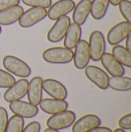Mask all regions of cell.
<instances>
[{"instance_id":"obj_1","label":"cell","mask_w":131,"mask_h":132,"mask_svg":"<svg viewBox=\"0 0 131 132\" xmlns=\"http://www.w3.org/2000/svg\"><path fill=\"white\" fill-rule=\"evenodd\" d=\"M2 63L7 72L20 78H27L32 73L31 67L25 61L13 55H6Z\"/></svg>"},{"instance_id":"obj_2","label":"cell","mask_w":131,"mask_h":132,"mask_svg":"<svg viewBox=\"0 0 131 132\" xmlns=\"http://www.w3.org/2000/svg\"><path fill=\"white\" fill-rule=\"evenodd\" d=\"M43 58L51 64H67L73 60V51L66 47H50L44 51Z\"/></svg>"},{"instance_id":"obj_3","label":"cell","mask_w":131,"mask_h":132,"mask_svg":"<svg viewBox=\"0 0 131 132\" xmlns=\"http://www.w3.org/2000/svg\"><path fill=\"white\" fill-rule=\"evenodd\" d=\"M75 120H76L75 112L66 110L59 113L52 114L46 120V126L55 130H61L72 126Z\"/></svg>"},{"instance_id":"obj_4","label":"cell","mask_w":131,"mask_h":132,"mask_svg":"<svg viewBox=\"0 0 131 132\" xmlns=\"http://www.w3.org/2000/svg\"><path fill=\"white\" fill-rule=\"evenodd\" d=\"M47 15V10L42 7H31L24 11L19 19V25L22 28H30L43 21Z\"/></svg>"},{"instance_id":"obj_5","label":"cell","mask_w":131,"mask_h":132,"mask_svg":"<svg viewBox=\"0 0 131 132\" xmlns=\"http://www.w3.org/2000/svg\"><path fill=\"white\" fill-rule=\"evenodd\" d=\"M90 59L93 61H99L102 55L105 52V39L102 32L94 31L90 36L89 40Z\"/></svg>"},{"instance_id":"obj_6","label":"cell","mask_w":131,"mask_h":132,"mask_svg":"<svg viewBox=\"0 0 131 132\" xmlns=\"http://www.w3.org/2000/svg\"><path fill=\"white\" fill-rule=\"evenodd\" d=\"M131 33V23L124 21L116 24L108 33V43L110 45L120 44Z\"/></svg>"},{"instance_id":"obj_7","label":"cell","mask_w":131,"mask_h":132,"mask_svg":"<svg viewBox=\"0 0 131 132\" xmlns=\"http://www.w3.org/2000/svg\"><path fill=\"white\" fill-rule=\"evenodd\" d=\"M71 24L70 18L67 16L60 17L59 19L55 20L54 25L50 28L47 33V39L50 43H58L64 39L66 31Z\"/></svg>"},{"instance_id":"obj_8","label":"cell","mask_w":131,"mask_h":132,"mask_svg":"<svg viewBox=\"0 0 131 132\" xmlns=\"http://www.w3.org/2000/svg\"><path fill=\"white\" fill-rule=\"evenodd\" d=\"M9 109L14 114L21 116L23 118H33L38 113V105L23 102L21 100L10 102Z\"/></svg>"},{"instance_id":"obj_9","label":"cell","mask_w":131,"mask_h":132,"mask_svg":"<svg viewBox=\"0 0 131 132\" xmlns=\"http://www.w3.org/2000/svg\"><path fill=\"white\" fill-rule=\"evenodd\" d=\"M85 74L88 79L101 90H107L109 88V77L100 67L94 65L87 66L85 67Z\"/></svg>"},{"instance_id":"obj_10","label":"cell","mask_w":131,"mask_h":132,"mask_svg":"<svg viewBox=\"0 0 131 132\" xmlns=\"http://www.w3.org/2000/svg\"><path fill=\"white\" fill-rule=\"evenodd\" d=\"M75 51L73 52L74 65L77 69H84L87 67L90 61V50L87 40L80 39L75 45Z\"/></svg>"},{"instance_id":"obj_11","label":"cell","mask_w":131,"mask_h":132,"mask_svg":"<svg viewBox=\"0 0 131 132\" xmlns=\"http://www.w3.org/2000/svg\"><path fill=\"white\" fill-rule=\"evenodd\" d=\"M43 90L52 99L65 100L68 97V92L65 86L54 79L43 80Z\"/></svg>"},{"instance_id":"obj_12","label":"cell","mask_w":131,"mask_h":132,"mask_svg":"<svg viewBox=\"0 0 131 132\" xmlns=\"http://www.w3.org/2000/svg\"><path fill=\"white\" fill-rule=\"evenodd\" d=\"M75 7V2L73 0H59L55 2L54 4L50 5L48 7L47 15L50 20H57L60 17L66 16L70 12L73 11Z\"/></svg>"},{"instance_id":"obj_13","label":"cell","mask_w":131,"mask_h":132,"mask_svg":"<svg viewBox=\"0 0 131 132\" xmlns=\"http://www.w3.org/2000/svg\"><path fill=\"white\" fill-rule=\"evenodd\" d=\"M29 81L26 78H22L18 80L12 85L10 88L7 89L4 93V100L7 103H10L13 101L23 99L25 96H27V90Z\"/></svg>"},{"instance_id":"obj_14","label":"cell","mask_w":131,"mask_h":132,"mask_svg":"<svg viewBox=\"0 0 131 132\" xmlns=\"http://www.w3.org/2000/svg\"><path fill=\"white\" fill-rule=\"evenodd\" d=\"M101 118L95 114L82 116L72 124V132H88L95 127L101 125Z\"/></svg>"},{"instance_id":"obj_15","label":"cell","mask_w":131,"mask_h":132,"mask_svg":"<svg viewBox=\"0 0 131 132\" xmlns=\"http://www.w3.org/2000/svg\"><path fill=\"white\" fill-rule=\"evenodd\" d=\"M43 78L34 77L28 85L27 97L29 103L35 105H38L39 102L43 100Z\"/></svg>"},{"instance_id":"obj_16","label":"cell","mask_w":131,"mask_h":132,"mask_svg":"<svg viewBox=\"0 0 131 132\" xmlns=\"http://www.w3.org/2000/svg\"><path fill=\"white\" fill-rule=\"evenodd\" d=\"M40 110L48 114H56L61 111L68 110V103L65 100L57 99H44L39 102Z\"/></svg>"},{"instance_id":"obj_17","label":"cell","mask_w":131,"mask_h":132,"mask_svg":"<svg viewBox=\"0 0 131 132\" xmlns=\"http://www.w3.org/2000/svg\"><path fill=\"white\" fill-rule=\"evenodd\" d=\"M102 64L104 67V69L109 72L111 76H122L124 75L125 70L124 66H122L119 62H117L116 59L109 52H104L102 55L101 59Z\"/></svg>"},{"instance_id":"obj_18","label":"cell","mask_w":131,"mask_h":132,"mask_svg":"<svg viewBox=\"0 0 131 132\" xmlns=\"http://www.w3.org/2000/svg\"><path fill=\"white\" fill-rule=\"evenodd\" d=\"M23 12H24V9L20 5L12 6L10 8L0 11V25H3V26L13 25L14 23L19 21Z\"/></svg>"},{"instance_id":"obj_19","label":"cell","mask_w":131,"mask_h":132,"mask_svg":"<svg viewBox=\"0 0 131 132\" xmlns=\"http://www.w3.org/2000/svg\"><path fill=\"white\" fill-rule=\"evenodd\" d=\"M90 9H91V0H80L79 3L75 5L73 9L72 19L74 23L80 26L84 25L90 15Z\"/></svg>"},{"instance_id":"obj_20","label":"cell","mask_w":131,"mask_h":132,"mask_svg":"<svg viewBox=\"0 0 131 132\" xmlns=\"http://www.w3.org/2000/svg\"><path fill=\"white\" fill-rule=\"evenodd\" d=\"M82 37V29L78 24H70L64 36V47L66 48H74L78 42Z\"/></svg>"},{"instance_id":"obj_21","label":"cell","mask_w":131,"mask_h":132,"mask_svg":"<svg viewBox=\"0 0 131 132\" xmlns=\"http://www.w3.org/2000/svg\"><path fill=\"white\" fill-rule=\"evenodd\" d=\"M109 0H91L90 14L95 20L103 19L109 9Z\"/></svg>"},{"instance_id":"obj_22","label":"cell","mask_w":131,"mask_h":132,"mask_svg":"<svg viewBox=\"0 0 131 132\" xmlns=\"http://www.w3.org/2000/svg\"><path fill=\"white\" fill-rule=\"evenodd\" d=\"M109 87L118 92H127L131 90V79L122 76H111L109 80Z\"/></svg>"},{"instance_id":"obj_23","label":"cell","mask_w":131,"mask_h":132,"mask_svg":"<svg viewBox=\"0 0 131 132\" xmlns=\"http://www.w3.org/2000/svg\"><path fill=\"white\" fill-rule=\"evenodd\" d=\"M112 56L114 57L117 62H119L122 66L127 68H131V52L127 50L122 45H113L112 48Z\"/></svg>"},{"instance_id":"obj_24","label":"cell","mask_w":131,"mask_h":132,"mask_svg":"<svg viewBox=\"0 0 131 132\" xmlns=\"http://www.w3.org/2000/svg\"><path fill=\"white\" fill-rule=\"evenodd\" d=\"M24 125H25L24 118L21 116L14 114V116H12V117L8 119L4 132H22L23 128L25 127Z\"/></svg>"},{"instance_id":"obj_25","label":"cell","mask_w":131,"mask_h":132,"mask_svg":"<svg viewBox=\"0 0 131 132\" xmlns=\"http://www.w3.org/2000/svg\"><path fill=\"white\" fill-rule=\"evenodd\" d=\"M15 82L16 80L12 74L0 69V88H10Z\"/></svg>"},{"instance_id":"obj_26","label":"cell","mask_w":131,"mask_h":132,"mask_svg":"<svg viewBox=\"0 0 131 132\" xmlns=\"http://www.w3.org/2000/svg\"><path fill=\"white\" fill-rule=\"evenodd\" d=\"M119 11L123 18L125 19L127 22L131 23V2L128 0H123L121 1L119 4Z\"/></svg>"},{"instance_id":"obj_27","label":"cell","mask_w":131,"mask_h":132,"mask_svg":"<svg viewBox=\"0 0 131 132\" xmlns=\"http://www.w3.org/2000/svg\"><path fill=\"white\" fill-rule=\"evenodd\" d=\"M22 2L30 7H42L45 9L51 5V0H22Z\"/></svg>"},{"instance_id":"obj_28","label":"cell","mask_w":131,"mask_h":132,"mask_svg":"<svg viewBox=\"0 0 131 132\" xmlns=\"http://www.w3.org/2000/svg\"><path fill=\"white\" fill-rule=\"evenodd\" d=\"M118 126L123 130L131 129V113H127L118 120Z\"/></svg>"},{"instance_id":"obj_29","label":"cell","mask_w":131,"mask_h":132,"mask_svg":"<svg viewBox=\"0 0 131 132\" xmlns=\"http://www.w3.org/2000/svg\"><path fill=\"white\" fill-rule=\"evenodd\" d=\"M8 119L9 118H8V112H7V110L4 108L0 106V132L5 131Z\"/></svg>"},{"instance_id":"obj_30","label":"cell","mask_w":131,"mask_h":132,"mask_svg":"<svg viewBox=\"0 0 131 132\" xmlns=\"http://www.w3.org/2000/svg\"><path fill=\"white\" fill-rule=\"evenodd\" d=\"M40 131V123L38 121H32L26 127L23 128L22 132H39Z\"/></svg>"},{"instance_id":"obj_31","label":"cell","mask_w":131,"mask_h":132,"mask_svg":"<svg viewBox=\"0 0 131 132\" xmlns=\"http://www.w3.org/2000/svg\"><path fill=\"white\" fill-rule=\"evenodd\" d=\"M21 0H0V11L10 8L12 6L19 5Z\"/></svg>"},{"instance_id":"obj_32","label":"cell","mask_w":131,"mask_h":132,"mask_svg":"<svg viewBox=\"0 0 131 132\" xmlns=\"http://www.w3.org/2000/svg\"><path fill=\"white\" fill-rule=\"evenodd\" d=\"M88 132H112V130L109 127L105 126H97Z\"/></svg>"},{"instance_id":"obj_33","label":"cell","mask_w":131,"mask_h":132,"mask_svg":"<svg viewBox=\"0 0 131 132\" xmlns=\"http://www.w3.org/2000/svg\"><path fill=\"white\" fill-rule=\"evenodd\" d=\"M125 48L131 52V34H129L125 39Z\"/></svg>"},{"instance_id":"obj_34","label":"cell","mask_w":131,"mask_h":132,"mask_svg":"<svg viewBox=\"0 0 131 132\" xmlns=\"http://www.w3.org/2000/svg\"><path fill=\"white\" fill-rule=\"evenodd\" d=\"M121 1H123V0H109V4L113 6H117Z\"/></svg>"},{"instance_id":"obj_35","label":"cell","mask_w":131,"mask_h":132,"mask_svg":"<svg viewBox=\"0 0 131 132\" xmlns=\"http://www.w3.org/2000/svg\"><path fill=\"white\" fill-rule=\"evenodd\" d=\"M44 132H60L59 130H55V129H51V128H46Z\"/></svg>"},{"instance_id":"obj_36","label":"cell","mask_w":131,"mask_h":132,"mask_svg":"<svg viewBox=\"0 0 131 132\" xmlns=\"http://www.w3.org/2000/svg\"><path fill=\"white\" fill-rule=\"evenodd\" d=\"M112 132H125V130H123V129H121V128H117V129H115L114 131Z\"/></svg>"},{"instance_id":"obj_37","label":"cell","mask_w":131,"mask_h":132,"mask_svg":"<svg viewBox=\"0 0 131 132\" xmlns=\"http://www.w3.org/2000/svg\"><path fill=\"white\" fill-rule=\"evenodd\" d=\"M2 33V28H1V25H0V34Z\"/></svg>"}]
</instances>
